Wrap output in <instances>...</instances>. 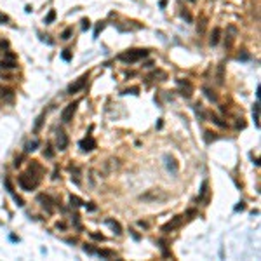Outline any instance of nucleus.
Listing matches in <instances>:
<instances>
[{"label":"nucleus","mask_w":261,"mask_h":261,"mask_svg":"<svg viewBox=\"0 0 261 261\" xmlns=\"http://www.w3.org/2000/svg\"><path fill=\"white\" fill-rule=\"evenodd\" d=\"M96 252H98V256H101V258H106V260H110V258H113V256H115V252L108 251V249H99V251H96Z\"/></svg>","instance_id":"13"},{"label":"nucleus","mask_w":261,"mask_h":261,"mask_svg":"<svg viewBox=\"0 0 261 261\" xmlns=\"http://www.w3.org/2000/svg\"><path fill=\"white\" fill-rule=\"evenodd\" d=\"M165 5H167V0H160V7H162V9H164Z\"/></svg>","instance_id":"39"},{"label":"nucleus","mask_w":261,"mask_h":261,"mask_svg":"<svg viewBox=\"0 0 261 261\" xmlns=\"http://www.w3.org/2000/svg\"><path fill=\"white\" fill-rule=\"evenodd\" d=\"M239 59H249V54H247V52H244V54H240V56H239Z\"/></svg>","instance_id":"36"},{"label":"nucleus","mask_w":261,"mask_h":261,"mask_svg":"<svg viewBox=\"0 0 261 261\" xmlns=\"http://www.w3.org/2000/svg\"><path fill=\"white\" fill-rule=\"evenodd\" d=\"M4 23H9V16L4 14V12H0V24H4Z\"/></svg>","instance_id":"28"},{"label":"nucleus","mask_w":261,"mask_h":261,"mask_svg":"<svg viewBox=\"0 0 261 261\" xmlns=\"http://www.w3.org/2000/svg\"><path fill=\"white\" fill-rule=\"evenodd\" d=\"M252 115H254V122H256V125H260V101H258V103L254 105Z\"/></svg>","instance_id":"16"},{"label":"nucleus","mask_w":261,"mask_h":261,"mask_svg":"<svg viewBox=\"0 0 261 261\" xmlns=\"http://www.w3.org/2000/svg\"><path fill=\"white\" fill-rule=\"evenodd\" d=\"M71 33H73V28H66V30L61 33V39H63V40H70V39H71Z\"/></svg>","instance_id":"19"},{"label":"nucleus","mask_w":261,"mask_h":261,"mask_svg":"<svg viewBox=\"0 0 261 261\" xmlns=\"http://www.w3.org/2000/svg\"><path fill=\"white\" fill-rule=\"evenodd\" d=\"M84 251L87 252V254H94V252H96L92 247H89V245H84Z\"/></svg>","instance_id":"33"},{"label":"nucleus","mask_w":261,"mask_h":261,"mask_svg":"<svg viewBox=\"0 0 261 261\" xmlns=\"http://www.w3.org/2000/svg\"><path fill=\"white\" fill-rule=\"evenodd\" d=\"M85 207H87V211H96V205L94 204H87Z\"/></svg>","instance_id":"35"},{"label":"nucleus","mask_w":261,"mask_h":261,"mask_svg":"<svg viewBox=\"0 0 261 261\" xmlns=\"http://www.w3.org/2000/svg\"><path fill=\"white\" fill-rule=\"evenodd\" d=\"M52 155H54V151L50 150V146H47V150L44 151V157H47V159H52Z\"/></svg>","instance_id":"29"},{"label":"nucleus","mask_w":261,"mask_h":261,"mask_svg":"<svg viewBox=\"0 0 261 261\" xmlns=\"http://www.w3.org/2000/svg\"><path fill=\"white\" fill-rule=\"evenodd\" d=\"M181 16H183L185 19L188 21V23H191V21H193V19H191V14L188 12V10H183V12H181Z\"/></svg>","instance_id":"24"},{"label":"nucleus","mask_w":261,"mask_h":261,"mask_svg":"<svg viewBox=\"0 0 261 261\" xmlns=\"http://www.w3.org/2000/svg\"><path fill=\"white\" fill-rule=\"evenodd\" d=\"M70 202H71V205H80L82 200L79 199V197H75V195H71L70 197Z\"/></svg>","instance_id":"21"},{"label":"nucleus","mask_w":261,"mask_h":261,"mask_svg":"<svg viewBox=\"0 0 261 261\" xmlns=\"http://www.w3.org/2000/svg\"><path fill=\"white\" fill-rule=\"evenodd\" d=\"M190 2H197V0H190Z\"/></svg>","instance_id":"43"},{"label":"nucleus","mask_w":261,"mask_h":261,"mask_svg":"<svg viewBox=\"0 0 261 261\" xmlns=\"http://www.w3.org/2000/svg\"><path fill=\"white\" fill-rule=\"evenodd\" d=\"M138 225L143 226V228H148V223H145V221H138Z\"/></svg>","instance_id":"38"},{"label":"nucleus","mask_w":261,"mask_h":261,"mask_svg":"<svg viewBox=\"0 0 261 261\" xmlns=\"http://www.w3.org/2000/svg\"><path fill=\"white\" fill-rule=\"evenodd\" d=\"M219 39H221V28H219V26H216V28L212 30V33H211V45H218Z\"/></svg>","instance_id":"10"},{"label":"nucleus","mask_w":261,"mask_h":261,"mask_svg":"<svg viewBox=\"0 0 261 261\" xmlns=\"http://www.w3.org/2000/svg\"><path fill=\"white\" fill-rule=\"evenodd\" d=\"M39 202H44L42 205H44V207H45L49 212H52V205H50V204H52V200H50L49 197H45V195H39Z\"/></svg>","instance_id":"12"},{"label":"nucleus","mask_w":261,"mask_h":261,"mask_svg":"<svg viewBox=\"0 0 261 261\" xmlns=\"http://www.w3.org/2000/svg\"><path fill=\"white\" fill-rule=\"evenodd\" d=\"M165 162H167V169H169L172 174H176V172H178V164H176V160L167 155V157H165Z\"/></svg>","instance_id":"11"},{"label":"nucleus","mask_w":261,"mask_h":261,"mask_svg":"<svg viewBox=\"0 0 261 261\" xmlns=\"http://www.w3.org/2000/svg\"><path fill=\"white\" fill-rule=\"evenodd\" d=\"M103 26H105L103 23H99V24H98V28H96V31H94V39H98V35H99V31L103 30Z\"/></svg>","instance_id":"31"},{"label":"nucleus","mask_w":261,"mask_h":261,"mask_svg":"<svg viewBox=\"0 0 261 261\" xmlns=\"http://www.w3.org/2000/svg\"><path fill=\"white\" fill-rule=\"evenodd\" d=\"M10 240H12V242H19V239H18L16 235H10Z\"/></svg>","instance_id":"40"},{"label":"nucleus","mask_w":261,"mask_h":261,"mask_svg":"<svg viewBox=\"0 0 261 261\" xmlns=\"http://www.w3.org/2000/svg\"><path fill=\"white\" fill-rule=\"evenodd\" d=\"M205 193H207V181H204V183H202V190H200V197H199V199H202Z\"/></svg>","instance_id":"25"},{"label":"nucleus","mask_w":261,"mask_h":261,"mask_svg":"<svg viewBox=\"0 0 261 261\" xmlns=\"http://www.w3.org/2000/svg\"><path fill=\"white\" fill-rule=\"evenodd\" d=\"M54 19H56V10H50L49 14L45 16L44 23H45V24H50V23H54Z\"/></svg>","instance_id":"17"},{"label":"nucleus","mask_w":261,"mask_h":261,"mask_svg":"<svg viewBox=\"0 0 261 261\" xmlns=\"http://www.w3.org/2000/svg\"><path fill=\"white\" fill-rule=\"evenodd\" d=\"M145 56H148V50H145V49H132V50H127V52L120 54L119 59L125 61V63H134V61L141 59V58H145Z\"/></svg>","instance_id":"1"},{"label":"nucleus","mask_w":261,"mask_h":261,"mask_svg":"<svg viewBox=\"0 0 261 261\" xmlns=\"http://www.w3.org/2000/svg\"><path fill=\"white\" fill-rule=\"evenodd\" d=\"M211 139L214 141V139H216V136H214V132H209V130H207V132H205V141L211 143Z\"/></svg>","instance_id":"23"},{"label":"nucleus","mask_w":261,"mask_h":261,"mask_svg":"<svg viewBox=\"0 0 261 261\" xmlns=\"http://www.w3.org/2000/svg\"><path fill=\"white\" fill-rule=\"evenodd\" d=\"M108 226H110L111 230H113V233H117V235H120L122 233V226H120V223L119 221H113V219H106L105 221Z\"/></svg>","instance_id":"9"},{"label":"nucleus","mask_w":261,"mask_h":261,"mask_svg":"<svg viewBox=\"0 0 261 261\" xmlns=\"http://www.w3.org/2000/svg\"><path fill=\"white\" fill-rule=\"evenodd\" d=\"M204 30H205V19H202V21H200V24H199V31L202 33Z\"/></svg>","instance_id":"34"},{"label":"nucleus","mask_w":261,"mask_h":261,"mask_svg":"<svg viewBox=\"0 0 261 261\" xmlns=\"http://www.w3.org/2000/svg\"><path fill=\"white\" fill-rule=\"evenodd\" d=\"M87 79H89V73H84L75 84H71L70 87H68V94H77L79 90H82L85 87V84H87Z\"/></svg>","instance_id":"3"},{"label":"nucleus","mask_w":261,"mask_h":261,"mask_svg":"<svg viewBox=\"0 0 261 261\" xmlns=\"http://www.w3.org/2000/svg\"><path fill=\"white\" fill-rule=\"evenodd\" d=\"M0 47H7V42H5V40H0Z\"/></svg>","instance_id":"42"},{"label":"nucleus","mask_w":261,"mask_h":261,"mask_svg":"<svg viewBox=\"0 0 261 261\" xmlns=\"http://www.w3.org/2000/svg\"><path fill=\"white\" fill-rule=\"evenodd\" d=\"M16 66H18L16 61H7V59L0 61V68H16Z\"/></svg>","instance_id":"14"},{"label":"nucleus","mask_w":261,"mask_h":261,"mask_svg":"<svg viewBox=\"0 0 261 261\" xmlns=\"http://www.w3.org/2000/svg\"><path fill=\"white\" fill-rule=\"evenodd\" d=\"M181 219H183V216H176L172 221H169L167 225L162 226V231H164V233H169V231H172L174 228H178V226L181 225Z\"/></svg>","instance_id":"5"},{"label":"nucleus","mask_w":261,"mask_h":261,"mask_svg":"<svg viewBox=\"0 0 261 261\" xmlns=\"http://www.w3.org/2000/svg\"><path fill=\"white\" fill-rule=\"evenodd\" d=\"M228 30H230V35H226V40H225V47L226 49H230L231 45H233V39L237 35V28L235 26H228Z\"/></svg>","instance_id":"8"},{"label":"nucleus","mask_w":261,"mask_h":261,"mask_svg":"<svg viewBox=\"0 0 261 261\" xmlns=\"http://www.w3.org/2000/svg\"><path fill=\"white\" fill-rule=\"evenodd\" d=\"M244 125H245V124L242 122V119H240V120H239V122H237V127H244Z\"/></svg>","instance_id":"41"},{"label":"nucleus","mask_w":261,"mask_h":261,"mask_svg":"<svg viewBox=\"0 0 261 261\" xmlns=\"http://www.w3.org/2000/svg\"><path fill=\"white\" fill-rule=\"evenodd\" d=\"M37 146H39V139H33V141H30V143H26V148H24V150L33 151V150H37Z\"/></svg>","instance_id":"18"},{"label":"nucleus","mask_w":261,"mask_h":261,"mask_svg":"<svg viewBox=\"0 0 261 261\" xmlns=\"http://www.w3.org/2000/svg\"><path fill=\"white\" fill-rule=\"evenodd\" d=\"M18 183H19L21 188H23V190H26V191H31L35 186H37V185H39V181H37V179H31L30 174H21L19 179H18Z\"/></svg>","instance_id":"2"},{"label":"nucleus","mask_w":261,"mask_h":261,"mask_svg":"<svg viewBox=\"0 0 261 261\" xmlns=\"http://www.w3.org/2000/svg\"><path fill=\"white\" fill-rule=\"evenodd\" d=\"M77 106H79V103H70V105H66V108H65L63 113H61V120L70 122L71 119H73V115H75V111H77Z\"/></svg>","instance_id":"4"},{"label":"nucleus","mask_w":261,"mask_h":261,"mask_svg":"<svg viewBox=\"0 0 261 261\" xmlns=\"http://www.w3.org/2000/svg\"><path fill=\"white\" fill-rule=\"evenodd\" d=\"M56 143H58V148H59V150H66V146H68V136H66L63 130H58Z\"/></svg>","instance_id":"7"},{"label":"nucleus","mask_w":261,"mask_h":261,"mask_svg":"<svg viewBox=\"0 0 261 261\" xmlns=\"http://www.w3.org/2000/svg\"><path fill=\"white\" fill-rule=\"evenodd\" d=\"M79 146H80L84 151H90V150H94V148H96V141L92 139L90 136H87V138H84V139L79 143Z\"/></svg>","instance_id":"6"},{"label":"nucleus","mask_w":261,"mask_h":261,"mask_svg":"<svg viewBox=\"0 0 261 261\" xmlns=\"http://www.w3.org/2000/svg\"><path fill=\"white\" fill-rule=\"evenodd\" d=\"M42 120H44V115H40V117L37 119V124H35V130H39V129H40V125H42Z\"/></svg>","instance_id":"30"},{"label":"nucleus","mask_w":261,"mask_h":261,"mask_svg":"<svg viewBox=\"0 0 261 261\" xmlns=\"http://www.w3.org/2000/svg\"><path fill=\"white\" fill-rule=\"evenodd\" d=\"M90 237H92V239H96V240H105V237H103V235H99V233H90Z\"/></svg>","instance_id":"32"},{"label":"nucleus","mask_w":261,"mask_h":261,"mask_svg":"<svg viewBox=\"0 0 261 261\" xmlns=\"http://www.w3.org/2000/svg\"><path fill=\"white\" fill-rule=\"evenodd\" d=\"M204 92H205V96H207V98H209L211 101H216V94H212L209 89H204Z\"/></svg>","instance_id":"27"},{"label":"nucleus","mask_w":261,"mask_h":261,"mask_svg":"<svg viewBox=\"0 0 261 261\" xmlns=\"http://www.w3.org/2000/svg\"><path fill=\"white\" fill-rule=\"evenodd\" d=\"M61 58H63V59H65V61H70V59H71V52H70V50H68V49H66V50H63V54H61Z\"/></svg>","instance_id":"22"},{"label":"nucleus","mask_w":261,"mask_h":261,"mask_svg":"<svg viewBox=\"0 0 261 261\" xmlns=\"http://www.w3.org/2000/svg\"><path fill=\"white\" fill-rule=\"evenodd\" d=\"M212 120H214V124H218L219 127H226V122H223L221 119H218L216 115H212Z\"/></svg>","instance_id":"20"},{"label":"nucleus","mask_w":261,"mask_h":261,"mask_svg":"<svg viewBox=\"0 0 261 261\" xmlns=\"http://www.w3.org/2000/svg\"><path fill=\"white\" fill-rule=\"evenodd\" d=\"M90 28V21L89 19H82V30L85 31V30H89Z\"/></svg>","instance_id":"26"},{"label":"nucleus","mask_w":261,"mask_h":261,"mask_svg":"<svg viewBox=\"0 0 261 261\" xmlns=\"http://www.w3.org/2000/svg\"><path fill=\"white\" fill-rule=\"evenodd\" d=\"M244 207H245V205H244V202H240V204H239V205H237V207H235V211H242V209H244Z\"/></svg>","instance_id":"37"},{"label":"nucleus","mask_w":261,"mask_h":261,"mask_svg":"<svg viewBox=\"0 0 261 261\" xmlns=\"http://www.w3.org/2000/svg\"><path fill=\"white\" fill-rule=\"evenodd\" d=\"M223 82H225V65L221 63L218 68V84H223Z\"/></svg>","instance_id":"15"}]
</instances>
